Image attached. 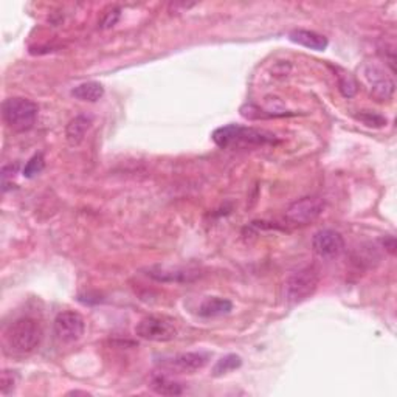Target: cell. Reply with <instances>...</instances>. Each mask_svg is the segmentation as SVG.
<instances>
[{
  "label": "cell",
  "mask_w": 397,
  "mask_h": 397,
  "mask_svg": "<svg viewBox=\"0 0 397 397\" xmlns=\"http://www.w3.org/2000/svg\"><path fill=\"white\" fill-rule=\"evenodd\" d=\"M213 142L219 147H247V146H266L276 143V137L267 130L228 124L213 132Z\"/></svg>",
  "instance_id": "cell-1"
},
{
  "label": "cell",
  "mask_w": 397,
  "mask_h": 397,
  "mask_svg": "<svg viewBox=\"0 0 397 397\" xmlns=\"http://www.w3.org/2000/svg\"><path fill=\"white\" fill-rule=\"evenodd\" d=\"M5 340L14 354H31L43 342V328L31 317L18 318L8 328Z\"/></svg>",
  "instance_id": "cell-2"
},
{
  "label": "cell",
  "mask_w": 397,
  "mask_h": 397,
  "mask_svg": "<svg viewBox=\"0 0 397 397\" xmlns=\"http://www.w3.org/2000/svg\"><path fill=\"white\" fill-rule=\"evenodd\" d=\"M39 107L28 98L13 96L4 101L2 117L13 132H27L36 124Z\"/></svg>",
  "instance_id": "cell-3"
},
{
  "label": "cell",
  "mask_w": 397,
  "mask_h": 397,
  "mask_svg": "<svg viewBox=\"0 0 397 397\" xmlns=\"http://www.w3.org/2000/svg\"><path fill=\"white\" fill-rule=\"evenodd\" d=\"M320 284V275L315 267H303L293 272L286 279L284 300L289 304H300L317 292Z\"/></svg>",
  "instance_id": "cell-4"
},
{
  "label": "cell",
  "mask_w": 397,
  "mask_h": 397,
  "mask_svg": "<svg viewBox=\"0 0 397 397\" xmlns=\"http://www.w3.org/2000/svg\"><path fill=\"white\" fill-rule=\"evenodd\" d=\"M137 337L146 342L167 343L177 337V326L174 321L167 317L149 315L140 320L135 326Z\"/></svg>",
  "instance_id": "cell-5"
},
{
  "label": "cell",
  "mask_w": 397,
  "mask_h": 397,
  "mask_svg": "<svg viewBox=\"0 0 397 397\" xmlns=\"http://www.w3.org/2000/svg\"><path fill=\"white\" fill-rule=\"evenodd\" d=\"M323 211H325V201L321 197H301L289 205V208L286 210V220L293 223V225L304 227L317 220Z\"/></svg>",
  "instance_id": "cell-6"
},
{
  "label": "cell",
  "mask_w": 397,
  "mask_h": 397,
  "mask_svg": "<svg viewBox=\"0 0 397 397\" xmlns=\"http://www.w3.org/2000/svg\"><path fill=\"white\" fill-rule=\"evenodd\" d=\"M211 359L208 352L193 351V352H181L174 355L169 359H163L159 367L169 372V374H194V372L203 369Z\"/></svg>",
  "instance_id": "cell-7"
},
{
  "label": "cell",
  "mask_w": 397,
  "mask_h": 397,
  "mask_svg": "<svg viewBox=\"0 0 397 397\" xmlns=\"http://www.w3.org/2000/svg\"><path fill=\"white\" fill-rule=\"evenodd\" d=\"M53 330L61 343H74L86 332V321L81 313L74 311H62L53 321Z\"/></svg>",
  "instance_id": "cell-8"
},
{
  "label": "cell",
  "mask_w": 397,
  "mask_h": 397,
  "mask_svg": "<svg viewBox=\"0 0 397 397\" xmlns=\"http://www.w3.org/2000/svg\"><path fill=\"white\" fill-rule=\"evenodd\" d=\"M312 248L321 259L338 258L345 250V239L335 230L325 228L317 231L312 237Z\"/></svg>",
  "instance_id": "cell-9"
},
{
  "label": "cell",
  "mask_w": 397,
  "mask_h": 397,
  "mask_svg": "<svg viewBox=\"0 0 397 397\" xmlns=\"http://www.w3.org/2000/svg\"><path fill=\"white\" fill-rule=\"evenodd\" d=\"M363 74H365L369 84L371 95L374 96L377 101H388V99L393 98L396 90L394 81L388 77L382 69H379L377 65H367Z\"/></svg>",
  "instance_id": "cell-10"
},
{
  "label": "cell",
  "mask_w": 397,
  "mask_h": 397,
  "mask_svg": "<svg viewBox=\"0 0 397 397\" xmlns=\"http://www.w3.org/2000/svg\"><path fill=\"white\" fill-rule=\"evenodd\" d=\"M147 275L155 281L162 283H191L198 278L197 270L188 269H167V267H154L147 270Z\"/></svg>",
  "instance_id": "cell-11"
},
{
  "label": "cell",
  "mask_w": 397,
  "mask_h": 397,
  "mask_svg": "<svg viewBox=\"0 0 397 397\" xmlns=\"http://www.w3.org/2000/svg\"><path fill=\"white\" fill-rule=\"evenodd\" d=\"M289 39L298 45L313 50V52H325L329 45V40L326 36H323L320 33L312 30H293L291 31V35H289Z\"/></svg>",
  "instance_id": "cell-12"
},
{
  "label": "cell",
  "mask_w": 397,
  "mask_h": 397,
  "mask_svg": "<svg viewBox=\"0 0 397 397\" xmlns=\"http://www.w3.org/2000/svg\"><path fill=\"white\" fill-rule=\"evenodd\" d=\"M94 124V118L90 115H77V117L72 118L65 128V138H67V143L70 146H79L87 135V132L90 130Z\"/></svg>",
  "instance_id": "cell-13"
},
{
  "label": "cell",
  "mask_w": 397,
  "mask_h": 397,
  "mask_svg": "<svg viewBox=\"0 0 397 397\" xmlns=\"http://www.w3.org/2000/svg\"><path fill=\"white\" fill-rule=\"evenodd\" d=\"M231 309H233V303L227 300V298L213 296L202 303L201 308H198V315L205 318L220 317V315H227V313L231 312Z\"/></svg>",
  "instance_id": "cell-14"
},
{
  "label": "cell",
  "mask_w": 397,
  "mask_h": 397,
  "mask_svg": "<svg viewBox=\"0 0 397 397\" xmlns=\"http://www.w3.org/2000/svg\"><path fill=\"white\" fill-rule=\"evenodd\" d=\"M72 96L79 99V101L96 103L104 96V87L96 81H87L74 87L72 90Z\"/></svg>",
  "instance_id": "cell-15"
},
{
  "label": "cell",
  "mask_w": 397,
  "mask_h": 397,
  "mask_svg": "<svg viewBox=\"0 0 397 397\" xmlns=\"http://www.w3.org/2000/svg\"><path fill=\"white\" fill-rule=\"evenodd\" d=\"M149 388L157 394L162 396H180L184 393V388L176 380H172L171 377L164 374H157L151 379V384Z\"/></svg>",
  "instance_id": "cell-16"
},
{
  "label": "cell",
  "mask_w": 397,
  "mask_h": 397,
  "mask_svg": "<svg viewBox=\"0 0 397 397\" xmlns=\"http://www.w3.org/2000/svg\"><path fill=\"white\" fill-rule=\"evenodd\" d=\"M242 365V359L239 357L236 354H228L225 357H222L220 360H218L216 365L213 368V376H223V374H228V372L235 371L237 368H241Z\"/></svg>",
  "instance_id": "cell-17"
},
{
  "label": "cell",
  "mask_w": 397,
  "mask_h": 397,
  "mask_svg": "<svg viewBox=\"0 0 397 397\" xmlns=\"http://www.w3.org/2000/svg\"><path fill=\"white\" fill-rule=\"evenodd\" d=\"M45 168V159H44V154H36L33 155L31 159L27 162L23 168V176L27 179H33L36 177L38 174H40Z\"/></svg>",
  "instance_id": "cell-18"
},
{
  "label": "cell",
  "mask_w": 397,
  "mask_h": 397,
  "mask_svg": "<svg viewBox=\"0 0 397 397\" xmlns=\"http://www.w3.org/2000/svg\"><path fill=\"white\" fill-rule=\"evenodd\" d=\"M338 89L343 96L346 98H352L355 94H357V82L351 77L350 73H342L338 74Z\"/></svg>",
  "instance_id": "cell-19"
},
{
  "label": "cell",
  "mask_w": 397,
  "mask_h": 397,
  "mask_svg": "<svg viewBox=\"0 0 397 397\" xmlns=\"http://www.w3.org/2000/svg\"><path fill=\"white\" fill-rule=\"evenodd\" d=\"M357 118L363 123L367 124L369 128H384L386 124V118L382 117L380 113L376 112H369V111H363L357 115Z\"/></svg>",
  "instance_id": "cell-20"
},
{
  "label": "cell",
  "mask_w": 397,
  "mask_h": 397,
  "mask_svg": "<svg viewBox=\"0 0 397 397\" xmlns=\"http://www.w3.org/2000/svg\"><path fill=\"white\" fill-rule=\"evenodd\" d=\"M120 16H121V10L118 6L109 8V10L104 11L101 21H99V27H101L103 30L112 28L113 25H117V22L120 21Z\"/></svg>",
  "instance_id": "cell-21"
},
{
  "label": "cell",
  "mask_w": 397,
  "mask_h": 397,
  "mask_svg": "<svg viewBox=\"0 0 397 397\" xmlns=\"http://www.w3.org/2000/svg\"><path fill=\"white\" fill-rule=\"evenodd\" d=\"M14 376L11 371H4L2 374V394L6 396L10 394V391L14 390Z\"/></svg>",
  "instance_id": "cell-22"
}]
</instances>
